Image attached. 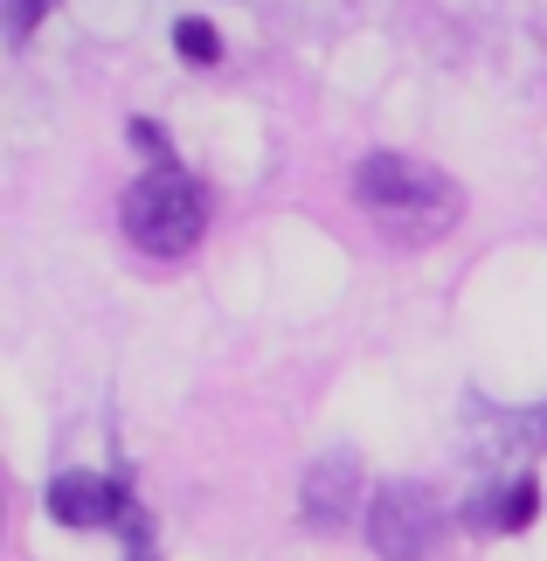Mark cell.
Listing matches in <instances>:
<instances>
[{"instance_id": "8", "label": "cell", "mask_w": 547, "mask_h": 561, "mask_svg": "<svg viewBox=\"0 0 547 561\" xmlns=\"http://www.w3.org/2000/svg\"><path fill=\"white\" fill-rule=\"evenodd\" d=\"M173 42H181V56H187V62H215V56H223V42H215V28H208L202 14H187L181 28H173Z\"/></svg>"}, {"instance_id": "1", "label": "cell", "mask_w": 547, "mask_h": 561, "mask_svg": "<svg viewBox=\"0 0 547 561\" xmlns=\"http://www.w3.org/2000/svg\"><path fill=\"white\" fill-rule=\"evenodd\" d=\"M354 202L375 215V229L388 243H436V236L457 229V215H465V194H457L451 174H436V167L409 160V153H367L354 167Z\"/></svg>"}, {"instance_id": "4", "label": "cell", "mask_w": 547, "mask_h": 561, "mask_svg": "<svg viewBox=\"0 0 547 561\" xmlns=\"http://www.w3.org/2000/svg\"><path fill=\"white\" fill-rule=\"evenodd\" d=\"M298 513H305V527H319V534H333V527L354 520V513H361V458H354V450H326V458L305 465Z\"/></svg>"}, {"instance_id": "10", "label": "cell", "mask_w": 547, "mask_h": 561, "mask_svg": "<svg viewBox=\"0 0 547 561\" xmlns=\"http://www.w3.org/2000/svg\"><path fill=\"white\" fill-rule=\"evenodd\" d=\"M133 146H139L152 167H173V146H167V133H160L152 118H133Z\"/></svg>"}, {"instance_id": "2", "label": "cell", "mask_w": 547, "mask_h": 561, "mask_svg": "<svg viewBox=\"0 0 547 561\" xmlns=\"http://www.w3.org/2000/svg\"><path fill=\"white\" fill-rule=\"evenodd\" d=\"M118 222L146 256H187L208 229V187L194 174H181V167H152V174H139L125 187Z\"/></svg>"}, {"instance_id": "11", "label": "cell", "mask_w": 547, "mask_h": 561, "mask_svg": "<svg viewBox=\"0 0 547 561\" xmlns=\"http://www.w3.org/2000/svg\"><path fill=\"white\" fill-rule=\"evenodd\" d=\"M125 561H160V554H152V527H146L139 506L125 513Z\"/></svg>"}, {"instance_id": "6", "label": "cell", "mask_w": 547, "mask_h": 561, "mask_svg": "<svg viewBox=\"0 0 547 561\" xmlns=\"http://www.w3.org/2000/svg\"><path fill=\"white\" fill-rule=\"evenodd\" d=\"M125 513H133V492L118 479H98V471L49 479V520H62V527H125Z\"/></svg>"}, {"instance_id": "3", "label": "cell", "mask_w": 547, "mask_h": 561, "mask_svg": "<svg viewBox=\"0 0 547 561\" xmlns=\"http://www.w3.org/2000/svg\"><path fill=\"white\" fill-rule=\"evenodd\" d=\"M367 541L381 561H430L444 541V500L415 479H396L367 500Z\"/></svg>"}, {"instance_id": "5", "label": "cell", "mask_w": 547, "mask_h": 561, "mask_svg": "<svg viewBox=\"0 0 547 561\" xmlns=\"http://www.w3.org/2000/svg\"><path fill=\"white\" fill-rule=\"evenodd\" d=\"M465 444H471V458H534V450H547V402L534 409H486V402H471L465 409Z\"/></svg>"}, {"instance_id": "9", "label": "cell", "mask_w": 547, "mask_h": 561, "mask_svg": "<svg viewBox=\"0 0 547 561\" xmlns=\"http://www.w3.org/2000/svg\"><path fill=\"white\" fill-rule=\"evenodd\" d=\"M49 8H56V0H8V42H14V49L35 35V21L49 14Z\"/></svg>"}, {"instance_id": "7", "label": "cell", "mask_w": 547, "mask_h": 561, "mask_svg": "<svg viewBox=\"0 0 547 561\" xmlns=\"http://www.w3.org/2000/svg\"><path fill=\"white\" fill-rule=\"evenodd\" d=\"M534 513H540V479H534V471H520V479L478 492V500L465 506V520H471V534H520Z\"/></svg>"}]
</instances>
